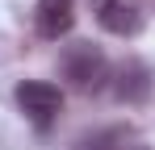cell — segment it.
Returning <instances> with one entry per match:
<instances>
[{
    "label": "cell",
    "instance_id": "52a82bcc",
    "mask_svg": "<svg viewBox=\"0 0 155 150\" xmlns=\"http://www.w3.org/2000/svg\"><path fill=\"white\" fill-rule=\"evenodd\" d=\"M138 150H143V146H138Z\"/></svg>",
    "mask_w": 155,
    "mask_h": 150
},
{
    "label": "cell",
    "instance_id": "277c9868",
    "mask_svg": "<svg viewBox=\"0 0 155 150\" xmlns=\"http://www.w3.org/2000/svg\"><path fill=\"white\" fill-rule=\"evenodd\" d=\"M71 25H76V0H38V8H34L38 38L59 42L63 33H71Z\"/></svg>",
    "mask_w": 155,
    "mask_h": 150
},
{
    "label": "cell",
    "instance_id": "7a4b0ae2",
    "mask_svg": "<svg viewBox=\"0 0 155 150\" xmlns=\"http://www.w3.org/2000/svg\"><path fill=\"white\" fill-rule=\"evenodd\" d=\"M17 104L38 129H46L63 108V92L54 83H46V79H25V83H17Z\"/></svg>",
    "mask_w": 155,
    "mask_h": 150
},
{
    "label": "cell",
    "instance_id": "5b68a950",
    "mask_svg": "<svg viewBox=\"0 0 155 150\" xmlns=\"http://www.w3.org/2000/svg\"><path fill=\"white\" fill-rule=\"evenodd\" d=\"M113 92H117V100H126V104L147 100L151 96V71H147L143 63H126V67L117 71V79H113Z\"/></svg>",
    "mask_w": 155,
    "mask_h": 150
},
{
    "label": "cell",
    "instance_id": "8992f818",
    "mask_svg": "<svg viewBox=\"0 0 155 150\" xmlns=\"http://www.w3.org/2000/svg\"><path fill=\"white\" fill-rule=\"evenodd\" d=\"M126 129H101V133H92V138H84L76 150H122L126 146Z\"/></svg>",
    "mask_w": 155,
    "mask_h": 150
},
{
    "label": "cell",
    "instance_id": "6da1fadb",
    "mask_svg": "<svg viewBox=\"0 0 155 150\" xmlns=\"http://www.w3.org/2000/svg\"><path fill=\"white\" fill-rule=\"evenodd\" d=\"M59 71L76 92H101L109 83V58L92 42H71L63 50V58H59Z\"/></svg>",
    "mask_w": 155,
    "mask_h": 150
},
{
    "label": "cell",
    "instance_id": "3957f363",
    "mask_svg": "<svg viewBox=\"0 0 155 150\" xmlns=\"http://www.w3.org/2000/svg\"><path fill=\"white\" fill-rule=\"evenodd\" d=\"M147 21L143 13V0H97V25L105 33H117V38H134Z\"/></svg>",
    "mask_w": 155,
    "mask_h": 150
}]
</instances>
